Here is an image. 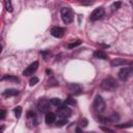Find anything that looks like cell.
<instances>
[{"mask_svg":"<svg viewBox=\"0 0 133 133\" xmlns=\"http://www.w3.org/2000/svg\"><path fill=\"white\" fill-rule=\"evenodd\" d=\"M64 32L65 30L61 27H53L51 29V34L54 36V37H57V38H60L64 35Z\"/></svg>","mask_w":133,"mask_h":133,"instance_id":"9c48e42d","label":"cell"},{"mask_svg":"<svg viewBox=\"0 0 133 133\" xmlns=\"http://www.w3.org/2000/svg\"><path fill=\"white\" fill-rule=\"evenodd\" d=\"M50 102H51V104H53V105H55V106L61 105V100L58 99V98H53V99L50 100Z\"/></svg>","mask_w":133,"mask_h":133,"instance_id":"d6986e66","label":"cell"},{"mask_svg":"<svg viewBox=\"0 0 133 133\" xmlns=\"http://www.w3.org/2000/svg\"><path fill=\"white\" fill-rule=\"evenodd\" d=\"M4 116H5V110H1V119H3L4 118Z\"/></svg>","mask_w":133,"mask_h":133,"instance_id":"f546056e","label":"cell"},{"mask_svg":"<svg viewBox=\"0 0 133 133\" xmlns=\"http://www.w3.org/2000/svg\"><path fill=\"white\" fill-rule=\"evenodd\" d=\"M18 94H19V91H18L17 89H15V88H8V89H5L2 95H3L5 98H9V97L17 96Z\"/></svg>","mask_w":133,"mask_h":133,"instance_id":"7c38bea8","label":"cell"},{"mask_svg":"<svg viewBox=\"0 0 133 133\" xmlns=\"http://www.w3.org/2000/svg\"><path fill=\"white\" fill-rule=\"evenodd\" d=\"M117 86L116 81L113 78H106L101 82V88L105 90H113Z\"/></svg>","mask_w":133,"mask_h":133,"instance_id":"7a4b0ae2","label":"cell"},{"mask_svg":"<svg viewBox=\"0 0 133 133\" xmlns=\"http://www.w3.org/2000/svg\"><path fill=\"white\" fill-rule=\"evenodd\" d=\"M101 129H102L103 131H105V132H108V133H113V130H111V129H109V128H105V127H101Z\"/></svg>","mask_w":133,"mask_h":133,"instance_id":"83f0119b","label":"cell"},{"mask_svg":"<svg viewBox=\"0 0 133 133\" xmlns=\"http://www.w3.org/2000/svg\"><path fill=\"white\" fill-rule=\"evenodd\" d=\"M65 103H66V104H71V105H75V104H76L75 100H73L71 97H69V98L65 100Z\"/></svg>","mask_w":133,"mask_h":133,"instance_id":"d4e9b609","label":"cell"},{"mask_svg":"<svg viewBox=\"0 0 133 133\" xmlns=\"http://www.w3.org/2000/svg\"><path fill=\"white\" fill-rule=\"evenodd\" d=\"M104 14H105V10L103 7H97L92 10V12L90 14V20L92 21H97V20H100L101 18L104 17Z\"/></svg>","mask_w":133,"mask_h":133,"instance_id":"8992f818","label":"cell"},{"mask_svg":"<svg viewBox=\"0 0 133 133\" xmlns=\"http://www.w3.org/2000/svg\"><path fill=\"white\" fill-rule=\"evenodd\" d=\"M133 124L132 123H126V124H122V125H116L117 128H128V127H131Z\"/></svg>","mask_w":133,"mask_h":133,"instance_id":"cb8c5ba5","label":"cell"},{"mask_svg":"<svg viewBox=\"0 0 133 133\" xmlns=\"http://www.w3.org/2000/svg\"><path fill=\"white\" fill-rule=\"evenodd\" d=\"M34 116H35V113L34 112H32V111H28L27 112V117L28 118H32V117L34 118Z\"/></svg>","mask_w":133,"mask_h":133,"instance_id":"4316f807","label":"cell"},{"mask_svg":"<svg viewBox=\"0 0 133 133\" xmlns=\"http://www.w3.org/2000/svg\"><path fill=\"white\" fill-rule=\"evenodd\" d=\"M94 56L98 59H107V54L103 50H97L94 52Z\"/></svg>","mask_w":133,"mask_h":133,"instance_id":"4fadbf2b","label":"cell"},{"mask_svg":"<svg viewBox=\"0 0 133 133\" xmlns=\"http://www.w3.org/2000/svg\"><path fill=\"white\" fill-rule=\"evenodd\" d=\"M37 108L41 112L47 114L48 112H50V102L46 99H39L37 103Z\"/></svg>","mask_w":133,"mask_h":133,"instance_id":"277c9868","label":"cell"},{"mask_svg":"<svg viewBox=\"0 0 133 133\" xmlns=\"http://www.w3.org/2000/svg\"><path fill=\"white\" fill-rule=\"evenodd\" d=\"M5 8L8 12H11L12 11V5H11V2L10 1H5Z\"/></svg>","mask_w":133,"mask_h":133,"instance_id":"44dd1931","label":"cell"},{"mask_svg":"<svg viewBox=\"0 0 133 133\" xmlns=\"http://www.w3.org/2000/svg\"><path fill=\"white\" fill-rule=\"evenodd\" d=\"M119 117H118V114H113L111 117H110V121H117Z\"/></svg>","mask_w":133,"mask_h":133,"instance_id":"f1b7e54d","label":"cell"},{"mask_svg":"<svg viewBox=\"0 0 133 133\" xmlns=\"http://www.w3.org/2000/svg\"><path fill=\"white\" fill-rule=\"evenodd\" d=\"M37 68H38V62H37V61H34V62H32L29 66H27V68L24 70L23 75H24V76H30V75H33V73L37 70Z\"/></svg>","mask_w":133,"mask_h":133,"instance_id":"ba28073f","label":"cell"},{"mask_svg":"<svg viewBox=\"0 0 133 133\" xmlns=\"http://www.w3.org/2000/svg\"><path fill=\"white\" fill-rule=\"evenodd\" d=\"M97 121H98V122H100V123H102V124H107L110 119H109V118H107V117H105V116L100 115V116H98V117H97Z\"/></svg>","mask_w":133,"mask_h":133,"instance_id":"ffe728a7","label":"cell"},{"mask_svg":"<svg viewBox=\"0 0 133 133\" xmlns=\"http://www.w3.org/2000/svg\"><path fill=\"white\" fill-rule=\"evenodd\" d=\"M56 113H57L58 116H60L61 118H68V117L71 116L72 110L69 108V106H60L59 108H57Z\"/></svg>","mask_w":133,"mask_h":133,"instance_id":"5b68a950","label":"cell"},{"mask_svg":"<svg viewBox=\"0 0 133 133\" xmlns=\"http://www.w3.org/2000/svg\"><path fill=\"white\" fill-rule=\"evenodd\" d=\"M81 44H82V42H81L80 39H77V41H75V42H73V43L69 44V45H68V48L73 49V48H75V47H77V46H80Z\"/></svg>","mask_w":133,"mask_h":133,"instance_id":"e0dca14e","label":"cell"},{"mask_svg":"<svg viewBox=\"0 0 133 133\" xmlns=\"http://www.w3.org/2000/svg\"><path fill=\"white\" fill-rule=\"evenodd\" d=\"M60 16L64 24H70L74 19L73 10L70 7H62L60 9Z\"/></svg>","mask_w":133,"mask_h":133,"instance_id":"6da1fadb","label":"cell"},{"mask_svg":"<svg viewBox=\"0 0 133 133\" xmlns=\"http://www.w3.org/2000/svg\"><path fill=\"white\" fill-rule=\"evenodd\" d=\"M68 88H69V90L72 94H75V95H79L81 92V90H82L81 86L79 84H77V83H71V84H69L68 85Z\"/></svg>","mask_w":133,"mask_h":133,"instance_id":"8fae6325","label":"cell"},{"mask_svg":"<svg viewBox=\"0 0 133 133\" xmlns=\"http://www.w3.org/2000/svg\"><path fill=\"white\" fill-rule=\"evenodd\" d=\"M121 5H122V2H121V1H117V2H114V3L112 4L111 8H112L113 10H115V9H118V8L121 7Z\"/></svg>","mask_w":133,"mask_h":133,"instance_id":"603a6c76","label":"cell"},{"mask_svg":"<svg viewBox=\"0 0 133 133\" xmlns=\"http://www.w3.org/2000/svg\"><path fill=\"white\" fill-rule=\"evenodd\" d=\"M14 112H15L16 117H17V118H20V117H21V114H22V107H21V106H17V107L15 108Z\"/></svg>","mask_w":133,"mask_h":133,"instance_id":"2e32d148","label":"cell"},{"mask_svg":"<svg viewBox=\"0 0 133 133\" xmlns=\"http://www.w3.org/2000/svg\"><path fill=\"white\" fill-rule=\"evenodd\" d=\"M46 72H47V73H48V74H51V73H52V72H51V71H49V70H47V71H46Z\"/></svg>","mask_w":133,"mask_h":133,"instance_id":"1f68e13d","label":"cell"},{"mask_svg":"<svg viewBox=\"0 0 133 133\" xmlns=\"http://www.w3.org/2000/svg\"><path fill=\"white\" fill-rule=\"evenodd\" d=\"M76 133H82L81 129H80V128H77V129H76Z\"/></svg>","mask_w":133,"mask_h":133,"instance_id":"4dcf8cb0","label":"cell"},{"mask_svg":"<svg viewBox=\"0 0 133 133\" xmlns=\"http://www.w3.org/2000/svg\"><path fill=\"white\" fill-rule=\"evenodd\" d=\"M132 72H133V68L132 66H125L118 72V78L121 80L125 81V80H127L129 78V76L131 75Z\"/></svg>","mask_w":133,"mask_h":133,"instance_id":"52a82bcc","label":"cell"},{"mask_svg":"<svg viewBox=\"0 0 133 133\" xmlns=\"http://www.w3.org/2000/svg\"><path fill=\"white\" fill-rule=\"evenodd\" d=\"M55 118H56V116H55V114H54L53 112H48V113L46 114V116H45V121H46V123H47L48 125L53 124V123L55 122Z\"/></svg>","mask_w":133,"mask_h":133,"instance_id":"5bb4252c","label":"cell"},{"mask_svg":"<svg viewBox=\"0 0 133 133\" xmlns=\"http://www.w3.org/2000/svg\"><path fill=\"white\" fill-rule=\"evenodd\" d=\"M87 124H88V122H87V119H86V118H82V119H81V122H80V126H81V127H83V128H84V127H86V126H87Z\"/></svg>","mask_w":133,"mask_h":133,"instance_id":"484cf974","label":"cell"},{"mask_svg":"<svg viewBox=\"0 0 133 133\" xmlns=\"http://www.w3.org/2000/svg\"><path fill=\"white\" fill-rule=\"evenodd\" d=\"M105 107H106V104H105V101L103 100V98L101 96H96L95 98V101H94V108L96 111L98 112H103L105 110Z\"/></svg>","mask_w":133,"mask_h":133,"instance_id":"3957f363","label":"cell"},{"mask_svg":"<svg viewBox=\"0 0 133 133\" xmlns=\"http://www.w3.org/2000/svg\"><path fill=\"white\" fill-rule=\"evenodd\" d=\"M129 64H131V61L124 60V59H121V58H115L110 62V65L113 66V68L119 66V65H129Z\"/></svg>","mask_w":133,"mask_h":133,"instance_id":"30bf717a","label":"cell"},{"mask_svg":"<svg viewBox=\"0 0 133 133\" xmlns=\"http://www.w3.org/2000/svg\"><path fill=\"white\" fill-rule=\"evenodd\" d=\"M37 82H38V78H37V77H32V78L29 80V84H30V86L35 85Z\"/></svg>","mask_w":133,"mask_h":133,"instance_id":"7402d4cb","label":"cell"},{"mask_svg":"<svg viewBox=\"0 0 133 133\" xmlns=\"http://www.w3.org/2000/svg\"><path fill=\"white\" fill-rule=\"evenodd\" d=\"M130 3H131V5H132V6H133V1H131V2H130Z\"/></svg>","mask_w":133,"mask_h":133,"instance_id":"d6a6232c","label":"cell"},{"mask_svg":"<svg viewBox=\"0 0 133 133\" xmlns=\"http://www.w3.org/2000/svg\"><path fill=\"white\" fill-rule=\"evenodd\" d=\"M66 124H68V118H60L59 121L56 122V126L57 127H62V126H64Z\"/></svg>","mask_w":133,"mask_h":133,"instance_id":"ac0fdd59","label":"cell"},{"mask_svg":"<svg viewBox=\"0 0 133 133\" xmlns=\"http://www.w3.org/2000/svg\"><path fill=\"white\" fill-rule=\"evenodd\" d=\"M1 80H8V81H11V82H19L20 81L18 77H16V76H9V75L2 77Z\"/></svg>","mask_w":133,"mask_h":133,"instance_id":"9a60e30c","label":"cell"}]
</instances>
